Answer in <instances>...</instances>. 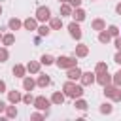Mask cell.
Returning <instances> with one entry per match:
<instances>
[{"instance_id": "obj_20", "label": "cell", "mask_w": 121, "mask_h": 121, "mask_svg": "<svg viewBox=\"0 0 121 121\" xmlns=\"http://www.w3.org/2000/svg\"><path fill=\"white\" fill-rule=\"evenodd\" d=\"M91 26H93V30H104L106 28V23H104V19H95L93 23H91Z\"/></svg>"}, {"instance_id": "obj_27", "label": "cell", "mask_w": 121, "mask_h": 121, "mask_svg": "<svg viewBox=\"0 0 121 121\" xmlns=\"http://www.w3.org/2000/svg\"><path fill=\"white\" fill-rule=\"evenodd\" d=\"M36 30H38V34H40L42 38H43V36H49V32H51V28H49L47 25H42V26H38Z\"/></svg>"}, {"instance_id": "obj_3", "label": "cell", "mask_w": 121, "mask_h": 121, "mask_svg": "<svg viewBox=\"0 0 121 121\" xmlns=\"http://www.w3.org/2000/svg\"><path fill=\"white\" fill-rule=\"evenodd\" d=\"M55 62H57V66L59 68H72V66H78V60H76V55L74 57H59V59H55Z\"/></svg>"}, {"instance_id": "obj_37", "label": "cell", "mask_w": 121, "mask_h": 121, "mask_svg": "<svg viewBox=\"0 0 121 121\" xmlns=\"http://www.w3.org/2000/svg\"><path fill=\"white\" fill-rule=\"evenodd\" d=\"M115 47H117V51H121V36H115Z\"/></svg>"}, {"instance_id": "obj_34", "label": "cell", "mask_w": 121, "mask_h": 121, "mask_svg": "<svg viewBox=\"0 0 121 121\" xmlns=\"http://www.w3.org/2000/svg\"><path fill=\"white\" fill-rule=\"evenodd\" d=\"M23 102H25V104H32V102H34V96L30 95V91H28V93L23 96Z\"/></svg>"}, {"instance_id": "obj_16", "label": "cell", "mask_w": 121, "mask_h": 121, "mask_svg": "<svg viewBox=\"0 0 121 121\" xmlns=\"http://www.w3.org/2000/svg\"><path fill=\"white\" fill-rule=\"evenodd\" d=\"M34 87H36V81H34L32 78L25 76V78H23V89H25V91H32Z\"/></svg>"}, {"instance_id": "obj_14", "label": "cell", "mask_w": 121, "mask_h": 121, "mask_svg": "<svg viewBox=\"0 0 121 121\" xmlns=\"http://www.w3.org/2000/svg\"><path fill=\"white\" fill-rule=\"evenodd\" d=\"M49 28L51 30H60L62 28V17H51L49 19Z\"/></svg>"}, {"instance_id": "obj_32", "label": "cell", "mask_w": 121, "mask_h": 121, "mask_svg": "<svg viewBox=\"0 0 121 121\" xmlns=\"http://www.w3.org/2000/svg\"><path fill=\"white\" fill-rule=\"evenodd\" d=\"M8 57H9V53H8L6 45H4V47H0V62H6V60H8Z\"/></svg>"}, {"instance_id": "obj_44", "label": "cell", "mask_w": 121, "mask_h": 121, "mask_svg": "<svg viewBox=\"0 0 121 121\" xmlns=\"http://www.w3.org/2000/svg\"><path fill=\"white\" fill-rule=\"evenodd\" d=\"M0 40H2V34H0Z\"/></svg>"}, {"instance_id": "obj_41", "label": "cell", "mask_w": 121, "mask_h": 121, "mask_svg": "<svg viewBox=\"0 0 121 121\" xmlns=\"http://www.w3.org/2000/svg\"><path fill=\"white\" fill-rule=\"evenodd\" d=\"M115 11H117V13H119V15H121V2H119V4H117V6H115Z\"/></svg>"}, {"instance_id": "obj_31", "label": "cell", "mask_w": 121, "mask_h": 121, "mask_svg": "<svg viewBox=\"0 0 121 121\" xmlns=\"http://www.w3.org/2000/svg\"><path fill=\"white\" fill-rule=\"evenodd\" d=\"M106 70H108V64H106V62H96L95 74H100V72H106Z\"/></svg>"}, {"instance_id": "obj_4", "label": "cell", "mask_w": 121, "mask_h": 121, "mask_svg": "<svg viewBox=\"0 0 121 121\" xmlns=\"http://www.w3.org/2000/svg\"><path fill=\"white\" fill-rule=\"evenodd\" d=\"M49 19H51V9H49L47 6H40V8L36 9V21L45 23V21H49Z\"/></svg>"}, {"instance_id": "obj_8", "label": "cell", "mask_w": 121, "mask_h": 121, "mask_svg": "<svg viewBox=\"0 0 121 121\" xmlns=\"http://www.w3.org/2000/svg\"><path fill=\"white\" fill-rule=\"evenodd\" d=\"M95 81H96L98 85H102V87H104V85H110V83H112V76H110V74H108V70H106V72L96 74V79H95Z\"/></svg>"}, {"instance_id": "obj_24", "label": "cell", "mask_w": 121, "mask_h": 121, "mask_svg": "<svg viewBox=\"0 0 121 121\" xmlns=\"http://www.w3.org/2000/svg\"><path fill=\"white\" fill-rule=\"evenodd\" d=\"M6 117H9V119H13V117H17V108H15V104H11V106H6Z\"/></svg>"}, {"instance_id": "obj_42", "label": "cell", "mask_w": 121, "mask_h": 121, "mask_svg": "<svg viewBox=\"0 0 121 121\" xmlns=\"http://www.w3.org/2000/svg\"><path fill=\"white\" fill-rule=\"evenodd\" d=\"M59 2H68V0H59Z\"/></svg>"}, {"instance_id": "obj_26", "label": "cell", "mask_w": 121, "mask_h": 121, "mask_svg": "<svg viewBox=\"0 0 121 121\" xmlns=\"http://www.w3.org/2000/svg\"><path fill=\"white\" fill-rule=\"evenodd\" d=\"M13 42H15V36L13 34H4L2 36V43L8 47V45H13Z\"/></svg>"}, {"instance_id": "obj_39", "label": "cell", "mask_w": 121, "mask_h": 121, "mask_svg": "<svg viewBox=\"0 0 121 121\" xmlns=\"http://www.w3.org/2000/svg\"><path fill=\"white\" fill-rule=\"evenodd\" d=\"M4 91H6V81L0 79V93H4Z\"/></svg>"}, {"instance_id": "obj_22", "label": "cell", "mask_w": 121, "mask_h": 121, "mask_svg": "<svg viewBox=\"0 0 121 121\" xmlns=\"http://www.w3.org/2000/svg\"><path fill=\"white\" fill-rule=\"evenodd\" d=\"M26 72H30V74H38V72H40V62L30 60V62L26 64Z\"/></svg>"}, {"instance_id": "obj_40", "label": "cell", "mask_w": 121, "mask_h": 121, "mask_svg": "<svg viewBox=\"0 0 121 121\" xmlns=\"http://www.w3.org/2000/svg\"><path fill=\"white\" fill-rule=\"evenodd\" d=\"M4 110H6V102H4V100H0V113H2Z\"/></svg>"}, {"instance_id": "obj_25", "label": "cell", "mask_w": 121, "mask_h": 121, "mask_svg": "<svg viewBox=\"0 0 121 121\" xmlns=\"http://www.w3.org/2000/svg\"><path fill=\"white\" fill-rule=\"evenodd\" d=\"M40 62H42V64H45V66H49V64H53V62H55V57H53V55H49V53H45V55H42Z\"/></svg>"}, {"instance_id": "obj_12", "label": "cell", "mask_w": 121, "mask_h": 121, "mask_svg": "<svg viewBox=\"0 0 121 121\" xmlns=\"http://www.w3.org/2000/svg\"><path fill=\"white\" fill-rule=\"evenodd\" d=\"M23 26H25V30H36V28H38V21H36V17H28V19H25V21H23Z\"/></svg>"}, {"instance_id": "obj_5", "label": "cell", "mask_w": 121, "mask_h": 121, "mask_svg": "<svg viewBox=\"0 0 121 121\" xmlns=\"http://www.w3.org/2000/svg\"><path fill=\"white\" fill-rule=\"evenodd\" d=\"M32 104H34V108H36V110L47 112V110H49V104H51V100H49V98H45V96H36Z\"/></svg>"}, {"instance_id": "obj_6", "label": "cell", "mask_w": 121, "mask_h": 121, "mask_svg": "<svg viewBox=\"0 0 121 121\" xmlns=\"http://www.w3.org/2000/svg\"><path fill=\"white\" fill-rule=\"evenodd\" d=\"M68 32H70V36L74 40H81V28H79V23L78 21H72L68 25Z\"/></svg>"}, {"instance_id": "obj_21", "label": "cell", "mask_w": 121, "mask_h": 121, "mask_svg": "<svg viewBox=\"0 0 121 121\" xmlns=\"http://www.w3.org/2000/svg\"><path fill=\"white\" fill-rule=\"evenodd\" d=\"M110 40H112V36H110V32H108L106 28L98 32V42H100V43H108Z\"/></svg>"}, {"instance_id": "obj_36", "label": "cell", "mask_w": 121, "mask_h": 121, "mask_svg": "<svg viewBox=\"0 0 121 121\" xmlns=\"http://www.w3.org/2000/svg\"><path fill=\"white\" fill-rule=\"evenodd\" d=\"M30 117H32V119H43V117H45V113H40V112H36V113H32Z\"/></svg>"}, {"instance_id": "obj_35", "label": "cell", "mask_w": 121, "mask_h": 121, "mask_svg": "<svg viewBox=\"0 0 121 121\" xmlns=\"http://www.w3.org/2000/svg\"><path fill=\"white\" fill-rule=\"evenodd\" d=\"M68 4H70L72 8H79V6H81V0H68Z\"/></svg>"}, {"instance_id": "obj_29", "label": "cell", "mask_w": 121, "mask_h": 121, "mask_svg": "<svg viewBox=\"0 0 121 121\" xmlns=\"http://www.w3.org/2000/svg\"><path fill=\"white\" fill-rule=\"evenodd\" d=\"M112 112H113V106H112L110 102H104V104L100 106V113H106V115H108V113H112Z\"/></svg>"}, {"instance_id": "obj_33", "label": "cell", "mask_w": 121, "mask_h": 121, "mask_svg": "<svg viewBox=\"0 0 121 121\" xmlns=\"http://www.w3.org/2000/svg\"><path fill=\"white\" fill-rule=\"evenodd\" d=\"M108 32H110V36H113V38L119 36V28H117L115 25H110V26H108Z\"/></svg>"}, {"instance_id": "obj_17", "label": "cell", "mask_w": 121, "mask_h": 121, "mask_svg": "<svg viewBox=\"0 0 121 121\" xmlns=\"http://www.w3.org/2000/svg\"><path fill=\"white\" fill-rule=\"evenodd\" d=\"M72 6L68 4V2H62L60 4V17H68V15H72Z\"/></svg>"}, {"instance_id": "obj_38", "label": "cell", "mask_w": 121, "mask_h": 121, "mask_svg": "<svg viewBox=\"0 0 121 121\" xmlns=\"http://www.w3.org/2000/svg\"><path fill=\"white\" fill-rule=\"evenodd\" d=\"M113 60H115L117 64H121V51H117V53H115V57H113Z\"/></svg>"}, {"instance_id": "obj_19", "label": "cell", "mask_w": 121, "mask_h": 121, "mask_svg": "<svg viewBox=\"0 0 121 121\" xmlns=\"http://www.w3.org/2000/svg\"><path fill=\"white\" fill-rule=\"evenodd\" d=\"M25 74H26V66H23V64H15L13 66V76L15 78H25Z\"/></svg>"}, {"instance_id": "obj_1", "label": "cell", "mask_w": 121, "mask_h": 121, "mask_svg": "<svg viewBox=\"0 0 121 121\" xmlns=\"http://www.w3.org/2000/svg\"><path fill=\"white\" fill-rule=\"evenodd\" d=\"M62 93L66 95V96H70V98H79V96H83V85H78V83H74L72 79H68L64 85H62Z\"/></svg>"}, {"instance_id": "obj_11", "label": "cell", "mask_w": 121, "mask_h": 121, "mask_svg": "<svg viewBox=\"0 0 121 121\" xmlns=\"http://www.w3.org/2000/svg\"><path fill=\"white\" fill-rule=\"evenodd\" d=\"M21 100H23V95L19 91H8V102L9 104H17Z\"/></svg>"}, {"instance_id": "obj_28", "label": "cell", "mask_w": 121, "mask_h": 121, "mask_svg": "<svg viewBox=\"0 0 121 121\" xmlns=\"http://www.w3.org/2000/svg\"><path fill=\"white\" fill-rule=\"evenodd\" d=\"M74 106H76L78 110H87V106H89V104H87V102H85V100H83V98L79 96V98H76V102H74Z\"/></svg>"}, {"instance_id": "obj_18", "label": "cell", "mask_w": 121, "mask_h": 121, "mask_svg": "<svg viewBox=\"0 0 121 121\" xmlns=\"http://www.w3.org/2000/svg\"><path fill=\"white\" fill-rule=\"evenodd\" d=\"M8 26H9V30H19V28L23 26V21L17 19V17H13V19L8 21Z\"/></svg>"}, {"instance_id": "obj_9", "label": "cell", "mask_w": 121, "mask_h": 121, "mask_svg": "<svg viewBox=\"0 0 121 121\" xmlns=\"http://www.w3.org/2000/svg\"><path fill=\"white\" fill-rule=\"evenodd\" d=\"M66 78H68V79H72V81L79 79V78H81V68H79V66H72V68H68Z\"/></svg>"}, {"instance_id": "obj_30", "label": "cell", "mask_w": 121, "mask_h": 121, "mask_svg": "<svg viewBox=\"0 0 121 121\" xmlns=\"http://www.w3.org/2000/svg\"><path fill=\"white\" fill-rule=\"evenodd\" d=\"M112 83L117 85V87H121V70H117V72L112 76Z\"/></svg>"}, {"instance_id": "obj_13", "label": "cell", "mask_w": 121, "mask_h": 121, "mask_svg": "<svg viewBox=\"0 0 121 121\" xmlns=\"http://www.w3.org/2000/svg\"><path fill=\"white\" fill-rule=\"evenodd\" d=\"M64 98H66V95L57 91V93H53V95H51V104H55V106H62Z\"/></svg>"}, {"instance_id": "obj_10", "label": "cell", "mask_w": 121, "mask_h": 121, "mask_svg": "<svg viewBox=\"0 0 121 121\" xmlns=\"http://www.w3.org/2000/svg\"><path fill=\"white\" fill-rule=\"evenodd\" d=\"M85 17H87V13H85V9H81V6H79V8H74V9H72V19H74V21L81 23V21H83Z\"/></svg>"}, {"instance_id": "obj_15", "label": "cell", "mask_w": 121, "mask_h": 121, "mask_svg": "<svg viewBox=\"0 0 121 121\" xmlns=\"http://www.w3.org/2000/svg\"><path fill=\"white\" fill-rule=\"evenodd\" d=\"M87 55H89V45H85V43L76 45V57L83 59V57H87Z\"/></svg>"}, {"instance_id": "obj_43", "label": "cell", "mask_w": 121, "mask_h": 121, "mask_svg": "<svg viewBox=\"0 0 121 121\" xmlns=\"http://www.w3.org/2000/svg\"><path fill=\"white\" fill-rule=\"evenodd\" d=\"M0 15H2V6H0Z\"/></svg>"}, {"instance_id": "obj_23", "label": "cell", "mask_w": 121, "mask_h": 121, "mask_svg": "<svg viewBox=\"0 0 121 121\" xmlns=\"http://www.w3.org/2000/svg\"><path fill=\"white\" fill-rule=\"evenodd\" d=\"M49 83H51V79H49V76H45V74L38 76V79H36V85H40V87H47Z\"/></svg>"}, {"instance_id": "obj_7", "label": "cell", "mask_w": 121, "mask_h": 121, "mask_svg": "<svg viewBox=\"0 0 121 121\" xmlns=\"http://www.w3.org/2000/svg\"><path fill=\"white\" fill-rule=\"evenodd\" d=\"M95 79H96V74H95V72H81L79 81H81V85H83V87L93 85V83H95Z\"/></svg>"}, {"instance_id": "obj_2", "label": "cell", "mask_w": 121, "mask_h": 121, "mask_svg": "<svg viewBox=\"0 0 121 121\" xmlns=\"http://www.w3.org/2000/svg\"><path fill=\"white\" fill-rule=\"evenodd\" d=\"M104 95L108 96V98H112V100H115V102H119L121 100V87H117V85H104Z\"/></svg>"}]
</instances>
